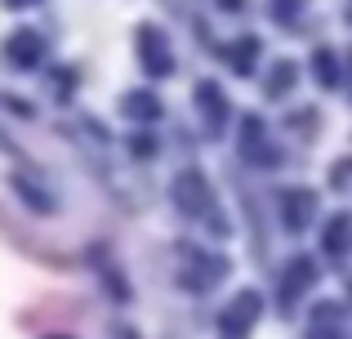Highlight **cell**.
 Returning a JSON list of instances; mask_svg holds the SVG:
<instances>
[]
</instances>
